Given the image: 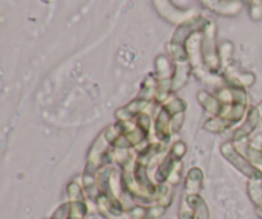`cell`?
Returning a JSON list of instances; mask_svg holds the SVG:
<instances>
[{
	"mask_svg": "<svg viewBox=\"0 0 262 219\" xmlns=\"http://www.w3.org/2000/svg\"><path fill=\"white\" fill-rule=\"evenodd\" d=\"M67 214V207L64 205V207H61L60 209L58 210V212L55 213V215H54V219H63V215Z\"/></svg>",
	"mask_w": 262,
	"mask_h": 219,
	"instance_id": "1",
	"label": "cell"
}]
</instances>
